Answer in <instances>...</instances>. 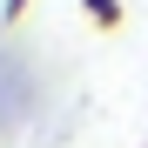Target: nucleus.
Wrapping results in <instances>:
<instances>
[{"label":"nucleus","mask_w":148,"mask_h":148,"mask_svg":"<svg viewBox=\"0 0 148 148\" xmlns=\"http://www.w3.org/2000/svg\"><path fill=\"white\" fill-rule=\"evenodd\" d=\"M20 14H27V0H7V27H14V20H20Z\"/></svg>","instance_id":"obj_2"},{"label":"nucleus","mask_w":148,"mask_h":148,"mask_svg":"<svg viewBox=\"0 0 148 148\" xmlns=\"http://www.w3.org/2000/svg\"><path fill=\"white\" fill-rule=\"evenodd\" d=\"M81 14L94 20V34H121V20H128L121 0H81Z\"/></svg>","instance_id":"obj_1"}]
</instances>
